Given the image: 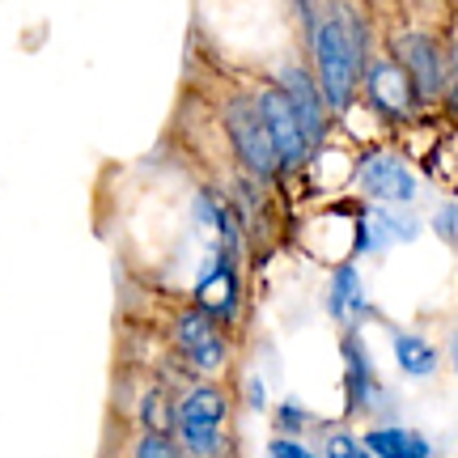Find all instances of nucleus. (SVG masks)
<instances>
[{"mask_svg":"<svg viewBox=\"0 0 458 458\" xmlns=\"http://www.w3.org/2000/svg\"><path fill=\"white\" fill-rule=\"evenodd\" d=\"M208 106H213L216 123L225 131L229 153L242 174L267 182V187H280V162L276 148H272V136L263 128L259 102H255V89H250V77L242 72H221L216 68L213 85H208Z\"/></svg>","mask_w":458,"mask_h":458,"instance_id":"nucleus-1","label":"nucleus"},{"mask_svg":"<svg viewBox=\"0 0 458 458\" xmlns=\"http://www.w3.org/2000/svg\"><path fill=\"white\" fill-rule=\"evenodd\" d=\"M229 416H233L229 391L213 377H199L174 403V442L182 445L187 458H225Z\"/></svg>","mask_w":458,"mask_h":458,"instance_id":"nucleus-2","label":"nucleus"},{"mask_svg":"<svg viewBox=\"0 0 458 458\" xmlns=\"http://www.w3.org/2000/svg\"><path fill=\"white\" fill-rule=\"evenodd\" d=\"M250 89H255V102H259L263 128L272 136V148H276L280 174L289 179L297 170H306V165L314 162V145H310V136H306V128H301V119H297L289 94L280 89V81L272 72L250 77Z\"/></svg>","mask_w":458,"mask_h":458,"instance_id":"nucleus-3","label":"nucleus"},{"mask_svg":"<svg viewBox=\"0 0 458 458\" xmlns=\"http://www.w3.org/2000/svg\"><path fill=\"white\" fill-rule=\"evenodd\" d=\"M170 344L179 360L199 377H216L229 365V331L216 323L213 314H204L196 301H187L170 318Z\"/></svg>","mask_w":458,"mask_h":458,"instance_id":"nucleus-4","label":"nucleus"},{"mask_svg":"<svg viewBox=\"0 0 458 458\" xmlns=\"http://www.w3.org/2000/svg\"><path fill=\"white\" fill-rule=\"evenodd\" d=\"M391 60H399V68L408 72L411 89H416V102L420 106H437L445 102V38L433 30H399L391 34V47H386Z\"/></svg>","mask_w":458,"mask_h":458,"instance_id":"nucleus-5","label":"nucleus"},{"mask_svg":"<svg viewBox=\"0 0 458 458\" xmlns=\"http://www.w3.org/2000/svg\"><path fill=\"white\" fill-rule=\"evenodd\" d=\"M360 94H365V102H369L386 123H403V119H411V114L420 111L408 72H403L399 60H391L386 51H382V55H369V64L360 72Z\"/></svg>","mask_w":458,"mask_h":458,"instance_id":"nucleus-6","label":"nucleus"},{"mask_svg":"<svg viewBox=\"0 0 458 458\" xmlns=\"http://www.w3.org/2000/svg\"><path fill=\"white\" fill-rule=\"evenodd\" d=\"M272 77H276L280 89L289 94L297 119H301V128H306L314 153H318V148H323V140H327V131H331V111H327L323 89H318V77H314L310 60H284Z\"/></svg>","mask_w":458,"mask_h":458,"instance_id":"nucleus-7","label":"nucleus"},{"mask_svg":"<svg viewBox=\"0 0 458 458\" xmlns=\"http://www.w3.org/2000/svg\"><path fill=\"white\" fill-rule=\"evenodd\" d=\"M344 352V394H348V416H377V408L386 403V386L377 382L369 348L360 340V327H344L340 335Z\"/></svg>","mask_w":458,"mask_h":458,"instance_id":"nucleus-8","label":"nucleus"},{"mask_svg":"<svg viewBox=\"0 0 458 458\" xmlns=\"http://www.w3.org/2000/svg\"><path fill=\"white\" fill-rule=\"evenodd\" d=\"M357 187L374 199V204H411L416 191H420L411 165L403 162L399 153H386V148L365 153L357 162Z\"/></svg>","mask_w":458,"mask_h":458,"instance_id":"nucleus-9","label":"nucleus"},{"mask_svg":"<svg viewBox=\"0 0 458 458\" xmlns=\"http://www.w3.org/2000/svg\"><path fill=\"white\" fill-rule=\"evenodd\" d=\"M327 310L335 323L344 327H360V318L369 314V297H365V280L352 263H340L331 272V289H327Z\"/></svg>","mask_w":458,"mask_h":458,"instance_id":"nucleus-10","label":"nucleus"},{"mask_svg":"<svg viewBox=\"0 0 458 458\" xmlns=\"http://www.w3.org/2000/svg\"><path fill=\"white\" fill-rule=\"evenodd\" d=\"M374 458H433V445H428L425 433L403 425H374L357 437Z\"/></svg>","mask_w":458,"mask_h":458,"instance_id":"nucleus-11","label":"nucleus"},{"mask_svg":"<svg viewBox=\"0 0 458 458\" xmlns=\"http://www.w3.org/2000/svg\"><path fill=\"white\" fill-rule=\"evenodd\" d=\"M174 403L179 394L170 391L165 382H148L140 399H136V428L145 433H174Z\"/></svg>","mask_w":458,"mask_h":458,"instance_id":"nucleus-12","label":"nucleus"},{"mask_svg":"<svg viewBox=\"0 0 458 458\" xmlns=\"http://www.w3.org/2000/svg\"><path fill=\"white\" fill-rule=\"evenodd\" d=\"M391 348H394V365L408 377H433L437 374V348L416 335V331H391Z\"/></svg>","mask_w":458,"mask_h":458,"instance_id":"nucleus-13","label":"nucleus"},{"mask_svg":"<svg viewBox=\"0 0 458 458\" xmlns=\"http://www.w3.org/2000/svg\"><path fill=\"white\" fill-rule=\"evenodd\" d=\"M128 458H187V454L174 442V433H145V428H136V437L128 445Z\"/></svg>","mask_w":458,"mask_h":458,"instance_id":"nucleus-14","label":"nucleus"},{"mask_svg":"<svg viewBox=\"0 0 458 458\" xmlns=\"http://www.w3.org/2000/svg\"><path fill=\"white\" fill-rule=\"evenodd\" d=\"M272 420H276V437H301V433H306V425H310V411L301 408L297 399H284Z\"/></svg>","mask_w":458,"mask_h":458,"instance_id":"nucleus-15","label":"nucleus"},{"mask_svg":"<svg viewBox=\"0 0 458 458\" xmlns=\"http://www.w3.org/2000/svg\"><path fill=\"white\" fill-rule=\"evenodd\" d=\"M445 106L458 114V21L445 34Z\"/></svg>","mask_w":458,"mask_h":458,"instance_id":"nucleus-16","label":"nucleus"},{"mask_svg":"<svg viewBox=\"0 0 458 458\" xmlns=\"http://www.w3.org/2000/svg\"><path fill=\"white\" fill-rule=\"evenodd\" d=\"M267 458H318L301 437H272L267 442Z\"/></svg>","mask_w":458,"mask_h":458,"instance_id":"nucleus-17","label":"nucleus"},{"mask_svg":"<svg viewBox=\"0 0 458 458\" xmlns=\"http://www.w3.org/2000/svg\"><path fill=\"white\" fill-rule=\"evenodd\" d=\"M433 229H437L450 246H458V204H442L437 216H433Z\"/></svg>","mask_w":458,"mask_h":458,"instance_id":"nucleus-18","label":"nucleus"},{"mask_svg":"<svg viewBox=\"0 0 458 458\" xmlns=\"http://www.w3.org/2000/svg\"><path fill=\"white\" fill-rule=\"evenodd\" d=\"M250 403L263 411V403H267V399H263V382H250Z\"/></svg>","mask_w":458,"mask_h":458,"instance_id":"nucleus-19","label":"nucleus"},{"mask_svg":"<svg viewBox=\"0 0 458 458\" xmlns=\"http://www.w3.org/2000/svg\"><path fill=\"white\" fill-rule=\"evenodd\" d=\"M450 365H454V377H458V327H454V335H450Z\"/></svg>","mask_w":458,"mask_h":458,"instance_id":"nucleus-20","label":"nucleus"}]
</instances>
